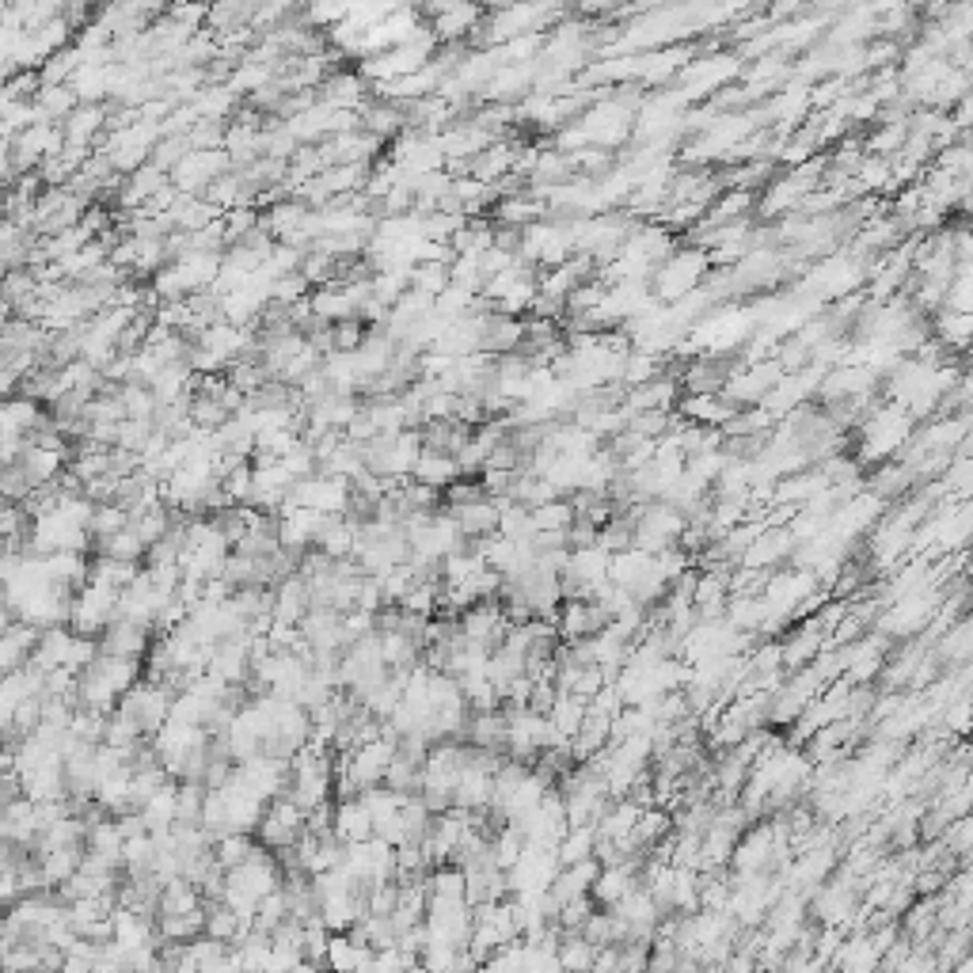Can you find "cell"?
I'll list each match as a JSON object with an SVG mask.
<instances>
[{
  "label": "cell",
  "mask_w": 973,
  "mask_h": 973,
  "mask_svg": "<svg viewBox=\"0 0 973 973\" xmlns=\"http://www.w3.org/2000/svg\"><path fill=\"white\" fill-rule=\"evenodd\" d=\"M73 647H77V635H73V628H46V631H42V639H39V650H35V658H31V666H39L42 673L69 669Z\"/></svg>",
  "instance_id": "12"
},
{
  "label": "cell",
  "mask_w": 973,
  "mask_h": 973,
  "mask_svg": "<svg viewBox=\"0 0 973 973\" xmlns=\"http://www.w3.org/2000/svg\"><path fill=\"white\" fill-rule=\"evenodd\" d=\"M312 297V282H308L305 274H286V278H278L274 282V289H270V301L274 305H301V301H308Z\"/></svg>",
  "instance_id": "28"
},
{
  "label": "cell",
  "mask_w": 973,
  "mask_h": 973,
  "mask_svg": "<svg viewBox=\"0 0 973 973\" xmlns=\"http://www.w3.org/2000/svg\"><path fill=\"white\" fill-rule=\"evenodd\" d=\"M305 833H308V814L297 806V802L289 799V795H286V799L270 802L267 814H263V821H259V829H255L259 844H263V848H270V852L297 848Z\"/></svg>",
  "instance_id": "3"
},
{
  "label": "cell",
  "mask_w": 973,
  "mask_h": 973,
  "mask_svg": "<svg viewBox=\"0 0 973 973\" xmlns=\"http://www.w3.org/2000/svg\"><path fill=\"white\" fill-rule=\"evenodd\" d=\"M449 286H453V270L445 267V263H422V267L411 270V289H422V293H430L434 301H438V297Z\"/></svg>",
  "instance_id": "26"
},
{
  "label": "cell",
  "mask_w": 973,
  "mask_h": 973,
  "mask_svg": "<svg viewBox=\"0 0 973 973\" xmlns=\"http://www.w3.org/2000/svg\"><path fill=\"white\" fill-rule=\"evenodd\" d=\"M42 411L39 400H31V396H8V403H4V415H0V430H4V438H31L35 430H39L42 422Z\"/></svg>",
  "instance_id": "14"
},
{
  "label": "cell",
  "mask_w": 973,
  "mask_h": 973,
  "mask_svg": "<svg viewBox=\"0 0 973 973\" xmlns=\"http://www.w3.org/2000/svg\"><path fill=\"white\" fill-rule=\"evenodd\" d=\"M35 107H39L42 122H50V126H65V122H69V115L80 107V96L73 92V84H61V88H42L39 99H35Z\"/></svg>",
  "instance_id": "20"
},
{
  "label": "cell",
  "mask_w": 973,
  "mask_h": 973,
  "mask_svg": "<svg viewBox=\"0 0 973 973\" xmlns=\"http://www.w3.org/2000/svg\"><path fill=\"white\" fill-rule=\"evenodd\" d=\"M453 521H457V529H460V536H464V540L483 544V540L498 536L502 510L495 506V498H483V502H472V506H460V510H453Z\"/></svg>",
  "instance_id": "8"
},
{
  "label": "cell",
  "mask_w": 973,
  "mask_h": 973,
  "mask_svg": "<svg viewBox=\"0 0 973 973\" xmlns=\"http://www.w3.org/2000/svg\"><path fill=\"white\" fill-rule=\"evenodd\" d=\"M320 970H324V966H312V962H301V966H297V970H293V973H320Z\"/></svg>",
  "instance_id": "31"
},
{
  "label": "cell",
  "mask_w": 973,
  "mask_h": 973,
  "mask_svg": "<svg viewBox=\"0 0 973 973\" xmlns=\"http://www.w3.org/2000/svg\"><path fill=\"white\" fill-rule=\"evenodd\" d=\"M39 639L42 631L35 628V624H12V628H4V635H0V666H4V673H16V669H23L31 658H35V650H39Z\"/></svg>",
  "instance_id": "9"
},
{
  "label": "cell",
  "mask_w": 973,
  "mask_h": 973,
  "mask_svg": "<svg viewBox=\"0 0 973 973\" xmlns=\"http://www.w3.org/2000/svg\"><path fill=\"white\" fill-rule=\"evenodd\" d=\"M122 403H126V419H137V422H156V411H160V403H156L153 388H145V384H122Z\"/></svg>",
  "instance_id": "24"
},
{
  "label": "cell",
  "mask_w": 973,
  "mask_h": 973,
  "mask_svg": "<svg viewBox=\"0 0 973 973\" xmlns=\"http://www.w3.org/2000/svg\"><path fill=\"white\" fill-rule=\"evenodd\" d=\"M422 16H426L430 31H434V39H438L441 46H453V42H468V35L483 23L487 12L476 8V4H434V8H426Z\"/></svg>",
  "instance_id": "5"
},
{
  "label": "cell",
  "mask_w": 973,
  "mask_h": 973,
  "mask_svg": "<svg viewBox=\"0 0 973 973\" xmlns=\"http://www.w3.org/2000/svg\"><path fill=\"white\" fill-rule=\"evenodd\" d=\"M96 555H111V559H122V563H137V567H145L149 544H145L134 529H126V533H118V536H111V540L96 544Z\"/></svg>",
  "instance_id": "22"
},
{
  "label": "cell",
  "mask_w": 973,
  "mask_h": 973,
  "mask_svg": "<svg viewBox=\"0 0 973 973\" xmlns=\"http://www.w3.org/2000/svg\"><path fill=\"white\" fill-rule=\"evenodd\" d=\"M118 601L122 593L103 590V586H84L73 605V616H69V628L80 639H103L107 628L118 620Z\"/></svg>",
  "instance_id": "2"
},
{
  "label": "cell",
  "mask_w": 973,
  "mask_h": 973,
  "mask_svg": "<svg viewBox=\"0 0 973 973\" xmlns=\"http://www.w3.org/2000/svg\"><path fill=\"white\" fill-rule=\"evenodd\" d=\"M39 833H42V825H39V802L20 799V802H8V806H4V840L35 848Z\"/></svg>",
  "instance_id": "13"
},
{
  "label": "cell",
  "mask_w": 973,
  "mask_h": 973,
  "mask_svg": "<svg viewBox=\"0 0 973 973\" xmlns=\"http://www.w3.org/2000/svg\"><path fill=\"white\" fill-rule=\"evenodd\" d=\"M198 935H206V909H194L183 916H160L156 920V939L160 943H194Z\"/></svg>",
  "instance_id": "19"
},
{
  "label": "cell",
  "mask_w": 973,
  "mask_h": 973,
  "mask_svg": "<svg viewBox=\"0 0 973 973\" xmlns=\"http://www.w3.org/2000/svg\"><path fill=\"white\" fill-rule=\"evenodd\" d=\"M350 495H354V487H350V479H339V476H308L301 479V483H293V502L297 506H305V510H316V514H346L350 510Z\"/></svg>",
  "instance_id": "4"
},
{
  "label": "cell",
  "mask_w": 973,
  "mask_h": 973,
  "mask_svg": "<svg viewBox=\"0 0 973 973\" xmlns=\"http://www.w3.org/2000/svg\"><path fill=\"white\" fill-rule=\"evenodd\" d=\"M141 567L137 563H122L111 555H92V571H88V586H103V590L126 593L137 582Z\"/></svg>",
  "instance_id": "16"
},
{
  "label": "cell",
  "mask_w": 973,
  "mask_h": 973,
  "mask_svg": "<svg viewBox=\"0 0 973 973\" xmlns=\"http://www.w3.org/2000/svg\"><path fill=\"white\" fill-rule=\"evenodd\" d=\"M555 954H559V966H563V973H593V966H597V954H601V951H597V947H593L582 932H563V939H559Z\"/></svg>",
  "instance_id": "18"
},
{
  "label": "cell",
  "mask_w": 973,
  "mask_h": 973,
  "mask_svg": "<svg viewBox=\"0 0 973 973\" xmlns=\"http://www.w3.org/2000/svg\"><path fill=\"white\" fill-rule=\"evenodd\" d=\"M472 438H476V426H468L460 419H438L422 426V445L434 449V453H449V457H460Z\"/></svg>",
  "instance_id": "10"
},
{
  "label": "cell",
  "mask_w": 973,
  "mask_h": 973,
  "mask_svg": "<svg viewBox=\"0 0 973 973\" xmlns=\"http://www.w3.org/2000/svg\"><path fill=\"white\" fill-rule=\"evenodd\" d=\"M194 909H206L202 890L183 875L168 878V882H164V894H160V916H183V913H194ZM160 916H156V920H160Z\"/></svg>",
  "instance_id": "17"
},
{
  "label": "cell",
  "mask_w": 973,
  "mask_h": 973,
  "mask_svg": "<svg viewBox=\"0 0 973 973\" xmlns=\"http://www.w3.org/2000/svg\"><path fill=\"white\" fill-rule=\"evenodd\" d=\"M308 612H312V590H308V582L301 574H293V578L274 586V624L301 628V620Z\"/></svg>",
  "instance_id": "7"
},
{
  "label": "cell",
  "mask_w": 973,
  "mask_h": 973,
  "mask_svg": "<svg viewBox=\"0 0 973 973\" xmlns=\"http://www.w3.org/2000/svg\"><path fill=\"white\" fill-rule=\"evenodd\" d=\"M403 973H430V970H426V966L419 962V966H411V970H403Z\"/></svg>",
  "instance_id": "32"
},
{
  "label": "cell",
  "mask_w": 973,
  "mask_h": 973,
  "mask_svg": "<svg viewBox=\"0 0 973 973\" xmlns=\"http://www.w3.org/2000/svg\"><path fill=\"white\" fill-rule=\"evenodd\" d=\"M400 905V882H381L369 897V916H392Z\"/></svg>",
  "instance_id": "30"
},
{
  "label": "cell",
  "mask_w": 973,
  "mask_h": 973,
  "mask_svg": "<svg viewBox=\"0 0 973 973\" xmlns=\"http://www.w3.org/2000/svg\"><path fill=\"white\" fill-rule=\"evenodd\" d=\"M441 498H445V506H449V510H460V506H472V502H483V498H491V495H487L483 479L460 476L449 491H441Z\"/></svg>",
  "instance_id": "29"
},
{
  "label": "cell",
  "mask_w": 973,
  "mask_h": 973,
  "mask_svg": "<svg viewBox=\"0 0 973 973\" xmlns=\"http://www.w3.org/2000/svg\"><path fill=\"white\" fill-rule=\"evenodd\" d=\"M939 343L973 346V312H943L939 316Z\"/></svg>",
  "instance_id": "27"
},
{
  "label": "cell",
  "mask_w": 973,
  "mask_h": 973,
  "mask_svg": "<svg viewBox=\"0 0 973 973\" xmlns=\"http://www.w3.org/2000/svg\"><path fill=\"white\" fill-rule=\"evenodd\" d=\"M335 833L350 844L373 840V814L365 810L362 799H339L335 802Z\"/></svg>",
  "instance_id": "15"
},
{
  "label": "cell",
  "mask_w": 973,
  "mask_h": 973,
  "mask_svg": "<svg viewBox=\"0 0 973 973\" xmlns=\"http://www.w3.org/2000/svg\"><path fill=\"white\" fill-rule=\"evenodd\" d=\"M707 267H711V255L704 248L673 251V259H666L662 267L654 270V278H650V289H654L658 305H666V301L677 305V301L692 297L700 289V282L707 278Z\"/></svg>",
  "instance_id": "1"
},
{
  "label": "cell",
  "mask_w": 973,
  "mask_h": 973,
  "mask_svg": "<svg viewBox=\"0 0 973 973\" xmlns=\"http://www.w3.org/2000/svg\"><path fill=\"white\" fill-rule=\"evenodd\" d=\"M156 631L145 628V624H137V620H115L111 628H107V635L99 639V650L103 654H115V658H145L149 650H153V639Z\"/></svg>",
  "instance_id": "6"
},
{
  "label": "cell",
  "mask_w": 973,
  "mask_h": 973,
  "mask_svg": "<svg viewBox=\"0 0 973 973\" xmlns=\"http://www.w3.org/2000/svg\"><path fill=\"white\" fill-rule=\"evenodd\" d=\"M460 476H464V472H460V460L449 457V453H434V449H422L419 464H415V472H411L415 483L434 487V491H449Z\"/></svg>",
  "instance_id": "11"
},
{
  "label": "cell",
  "mask_w": 973,
  "mask_h": 973,
  "mask_svg": "<svg viewBox=\"0 0 973 973\" xmlns=\"http://www.w3.org/2000/svg\"><path fill=\"white\" fill-rule=\"evenodd\" d=\"M593 856H597V829H593V825H586V829H571V833L563 837V844H559V863H563V867H574V863L593 859Z\"/></svg>",
  "instance_id": "23"
},
{
  "label": "cell",
  "mask_w": 973,
  "mask_h": 973,
  "mask_svg": "<svg viewBox=\"0 0 973 973\" xmlns=\"http://www.w3.org/2000/svg\"><path fill=\"white\" fill-rule=\"evenodd\" d=\"M126 529H130V510H126V506H118V502L96 506L92 525H88V533H92V540H96V544H103V540H111V536H118V533H126Z\"/></svg>",
  "instance_id": "21"
},
{
  "label": "cell",
  "mask_w": 973,
  "mask_h": 973,
  "mask_svg": "<svg viewBox=\"0 0 973 973\" xmlns=\"http://www.w3.org/2000/svg\"><path fill=\"white\" fill-rule=\"evenodd\" d=\"M213 852H217V863H221L225 871H236L240 863H248L251 859L255 840H251L248 833H229V837H221L217 844H213Z\"/></svg>",
  "instance_id": "25"
}]
</instances>
